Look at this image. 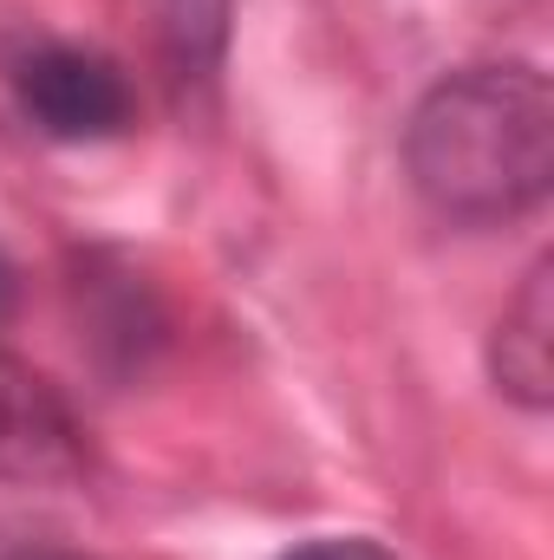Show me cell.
I'll use <instances>...</instances> for the list:
<instances>
[{
  "instance_id": "obj_4",
  "label": "cell",
  "mask_w": 554,
  "mask_h": 560,
  "mask_svg": "<svg viewBox=\"0 0 554 560\" xmlns=\"http://www.w3.org/2000/svg\"><path fill=\"white\" fill-rule=\"evenodd\" d=\"M222 7L229 0H170V39H176V52L183 59H196V46L209 39H222Z\"/></svg>"
},
{
  "instance_id": "obj_1",
  "label": "cell",
  "mask_w": 554,
  "mask_h": 560,
  "mask_svg": "<svg viewBox=\"0 0 554 560\" xmlns=\"http://www.w3.org/2000/svg\"><path fill=\"white\" fill-rule=\"evenodd\" d=\"M412 189L443 222H516L554 183V92L522 59L437 79L405 131Z\"/></svg>"
},
{
  "instance_id": "obj_3",
  "label": "cell",
  "mask_w": 554,
  "mask_h": 560,
  "mask_svg": "<svg viewBox=\"0 0 554 560\" xmlns=\"http://www.w3.org/2000/svg\"><path fill=\"white\" fill-rule=\"evenodd\" d=\"M489 372L522 411L554 405V268L535 261L522 293L503 306L496 339H489Z\"/></svg>"
},
{
  "instance_id": "obj_2",
  "label": "cell",
  "mask_w": 554,
  "mask_h": 560,
  "mask_svg": "<svg viewBox=\"0 0 554 560\" xmlns=\"http://www.w3.org/2000/svg\"><path fill=\"white\" fill-rule=\"evenodd\" d=\"M13 85H20V112L59 143H105L131 131V118H138L131 79L105 52H85V46L26 52Z\"/></svg>"
},
{
  "instance_id": "obj_5",
  "label": "cell",
  "mask_w": 554,
  "mask_h": 560,
  "mask_svg": "<svg viewBox=\"0 0 554 560\" xmlns=\"http://www.w3.org/2000/svg\"><path fill=\"white\" fill-rule=\"evenodd\" d=\"M280 560H392L379 541H359V535H333V541H307V548H287Z\"/></svg>"
}]
</instances>
